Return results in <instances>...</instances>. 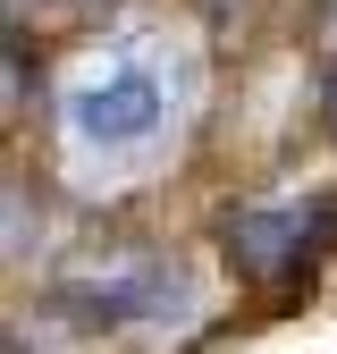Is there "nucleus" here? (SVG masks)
<instances>
[{
  "mask_svg": "<svg viewBox=\"0 0 337 354\" xmlns=\"http://www.w3.org/2000/svg\"><path fill=\"white\" fill-rule=\"evenodd\" d=\"M194 93H202L194 51L168 26L126 17V26H110L93 51L68 68L59 102H51L59 160L84 177V186H118V177L152 169L160 144H177V127L194 118Z\"/></svg>",
  "mask_w": 337,
  "mask_h": 354,
  "instance_id": "obj_1",
  "label": "nucleus"
},
{
  "mask_svg": "<svg viewBox=\"0 0 337 354\" xmlns=\"http://www.w3.org/2000/svg\"><path fill=\"white\" fill-rule=\"evenodd\" d=\"M59 313L84 321V329H168V321L194 313V279L152 245L102 253V261H84V270L59 279Z\"/></svg>",
  "mask_w": 337,
  "mask_h": 354,
  "instance_id": "obj_2",
  "label": "nucleus"
},
{
  "mask_svg": "<svg viewBox=\"0 0 337 354\" xmlns=\"http://www.w3.org/2000/svg\"><path fill=\"white\" fill-rule=\"evenodd\" d=\"M329 194H287V203H253L220 219V245H228V270L253 287H295L312 270V253L329 236Z\"/></svg>",
  "mask_w": 337,
  "mask_h": 354,
  "instance_id": "obj_3",
  "label": "nucleus"
},
{
  "mask_svg": "<svg viewBox=\"0 0 337 354\" xmlns=\"http://www.w3.org/2000/svg\"><path fill=\"white\" fill-rule=\"evenodd\" d=\"M329 127H337V76H329Z\"/></svg>",
  "mask_w": 337,
  "mask_h": 354,
  "instance_id": "obj_4",
  "label": "nucleus"
},
{
  "mask_svg": "<svg viewBox=\"0 0 337 354\" xmlns=\"http://www.w3.org/2000/svg\"><path fill=\"white\" fill-rule=\"evenodd\" d=\"M329 34H337V0H329Z\"/></svg>",
  "mask_w": 337,
  "mask_h": 354,
  "instance_id": "obj_5",
  "label": "nucleus"
}]
</instances>
